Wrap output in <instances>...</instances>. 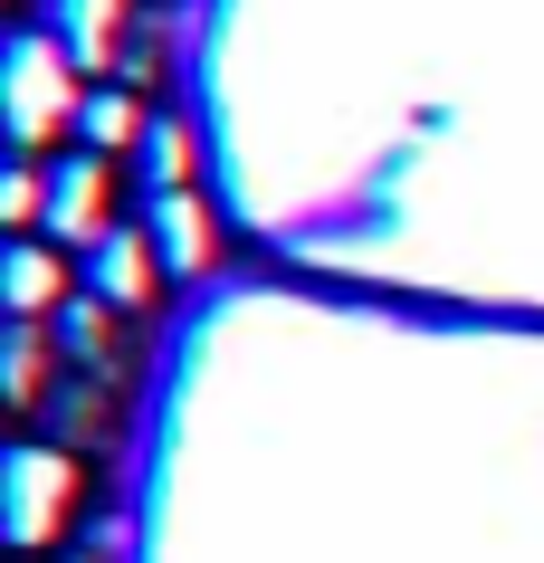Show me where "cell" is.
I'll return each instance as SVG.
<instances>
[{"instance_id": "6da1fadb", "label": "cell", "mask_w": 544, "mask_h": 563, "mask_svg": "<svg viewBox=\"0 0 544 563\" xmlns=\"http://www.w3.org/2000/svg\"><path fill=\"white\" fill-rule=\"evenodd\" d=\"M87 67L58 48V30H20L10 38V58H0V115H10V144L38 153L58 124L87 115V87H77Z\"/></svg>"}, {"instance_id": "7a4b0ae2", "label": "cell", "mask_w": 544, "mask_h": 563, "mask_svg": "<svg viewBox=\"0 0 544 563\" xmlns=\"http://www.w3.org/2000/svg\"><path fill=\"white\" fill-rule=\"evenodd\" d=\"M67 516H77V459H67V449H38V440L10 449V459H0V534H10L20 554H38Z\"/></svg>"}, {"instance_id": "3957f363", "label": "cell", "mask_w": 544, "mask_h": 563, "mask_svg": "<svg viewBox=\"0 0 544 563\" xmlns=\"http://www.w3.org/2000/svg\"><path fill=\"white\" fill-rule=\"evenodd\" d=\"M48 239H106V163L96 153H67L58 173H48V220H38Z\"/></svg>"}, {"instance_id": "277c9868", "label": "cell", "mask_w": 544, "mask_h": 563, "mask_svg": "<svg viewBox=\"0 0 544 563\" xmlns=\"http://www.w3.org/2000/svg\"><path fill=\"white\" fill-rule=\"evenodd\" d=\"M153 277H163L153 230H106V239H96V297H106V306H144Z\"/></svg>"}, {"instance_id": "5b68a950", "label": "cell", "mask_w": 544, "mask_h": 563, "mask_svg": "<svg viewBox=\"0 0 544 563\" xmlns=\"http://www.w3.org/2000/svg\"><path fill=\"white\" fill-rule=\"evenodd\" d=\"M153 249H163V267H173V277H201V267H211V210L191 201V191H153Z\"/></svg>"}, {"instance_id": "8992f818", "label": "cell", "mask_w": 544, "mask_h": 563, "mask_svg": "<svg viewBox=\"0 0 544 563\" xmlns=\"http://www.w3.org/2000/svg\"><path fill=\"white\" fill-rule=\"evenodd\" d=\"M0 297H10V325H38V316L67 297V277H58V258H48L38 239H10V258H0Z\"/></svg>"}, {"instance_id": "52a82bcc", "label": "cell", "mask_w": 544, "mask_h": 563, "mask_svg": "<svg viewBox=\"0 0 544 563\" xmlns=\"http://www.w3.org/2000/svg\"><path fill=\"white\" fill-rule=\"evenodd\" d=\"M124 38V0H58V48L77 67H106Z\"/></svg>"}, {"instance_id": "ba28073f", "label": "cell", "mask_w": 544, "mask_h": 563, "mask_svg": "<svg viewBox=\"0 0 544 563\" xmlns=\"http://www.w3.org/2000/svg\"><path fill=\"white\" fill-rule=\"evenodd\" d=\"M77 134H87V153H115V144H144V106L124 87H96L87 115H77Z\"/></svg>"}, {"instance_id": "9c48e42d", "label": "cell", "mask_w": 544, "mask_h": 563, "mask_svg": "<svg viewBox=\"0 0 544 563\" xmlns=\"http://www.w3.org/2000/svg\"><path fill=\"white\" fill-rule=\"evenodd\" d=\"M144 181H153V191H181V181H191V134H181L173 115L144 124Z\"/></svg>"}, {"instance_id": "30bf717a", "label": "cell", "mask_w": 544, "mask_h": 563, "mask_svg": "<svg viewBox=\"0 0 544 563\" xmlns=\"http://www.w3.org/2000/svg\"><path fill=\"white\" fill-rule=\"evenodd\" d=\"M0 220H10V230H38V220H48V181H38L30 163L0 173Z\"/></svg>"}, {"instance_id": "8fae6325", "label": "cell", "mask_w": 544, "mask_h": 563, "mask_svg": "<svg viewBox=\"0 0 544 563\" xmlns=\"http://www.w3.org/2000/svg\"><path fill=\"white\" fill-rule=\"evenodd\" d=\"M0 383H10V401H38V325H10V354H0Z\"/></svg>"}, {"instance_id": "7c38bea8", "label": "cell", "mask_w": 544, "mask_h": 563, "mask_svg": "<svg viewBox=\"0 0 544 563\" xmlns=\"http://www.w3.org/2000/svg\"><path fill=\"white\" fill-rule=\"evenodd\" d=\"M58 334H67V354H106V297H77V306H58Z\"/></svg>"}]
</instances>
